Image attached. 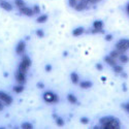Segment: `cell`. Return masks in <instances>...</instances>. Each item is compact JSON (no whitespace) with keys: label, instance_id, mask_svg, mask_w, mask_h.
I'll list each match as a JSON object with an SVG mask.
<instances>
[{"label":"cell","instance_id":"obj_1","mask_svg":"<svg viewBox=\"0 0 129 129\" xmlns=\"http://www.w3.org/2000/svg\"><path fill=\"white\" fill-rule=\"evenodd\" d=\"M99 124L102 129H119L121 128V122L119 119L113 116L102 117L99 120Z\"/></svg>","mask_w":129,"mask_h":129},{"label":"cell","instance_id":"obj_2","mask_svg":"<svg viewBox=\"0 0 129 129\" xmlns=\"http://www.w3.org/2000/svg\"><path fill=\"white\" fill-rule=\"evenodd\" d=\"M42 99L45 100V102L47 103H58L59 101V97H58V95L56 93H54L52 91H47L45 92L44 94H42Z\"/></svg>","mask_w":129,"mask_h":129},{"label":"cell","instance_id":"obj_3","mask_svg":"<svg viewBox=\"0 0 129 129\" xmlns=\"http://www.w3.org/2000/svg\"><path fill=\"white\" fill-rule=\"evenodd\" d=\"M31 64H32L31 59H30L28 56L25 55V56H23V58H22V61H21L20 65H19V67H18V70L26 74L27 71H28V69H29V67L31 66Z\"/></svg>","mask_w":129,"mask_h":129},{"label":"cell","instance_id":"obj_4","mask_svg":"<svg viewBox=\"0 0 129 129\" xmlns=\"http://www.w3.org/2000/svg\"><path fill=\"white\" fill-rule=\"evenodd\" d=\"M116 49L120 50L122 52H126L127 50H129V39L128 38H122L120 40H118L115 45Z\"/></svg>","mask_w":129,"mask_h":129},{"label":"cell","instance_id":"obj_5","mask_svg":"<svg viewBox=\"0 0 129 129\" xmlns=\"http://www.w3.org/2000/svg\"><path fill=\"white\" fill-rule=\"evenodd\" d=\"M92 33H103V22L101 20H96L93 22V27L91 30Z\"/></svg>","mask_w":129,"mask_h":129},{"label":"cell","instance_id":"obj_6","mask_svg":"<svg viewBox=\"0 0 129 129\" xmlns=\"http://www.w3.org/2000/svg\"><path fill=\"white\" fill-rule=\"evenodd\" d=\"M0 100L4 102L6 105H10L13 103V97L3 91H0Z\"/></svg>","mask_w":129,"mask_h":129},{"label":"cell","instance_id":"obj_7","mask_svg":"<svg viewBox=\"0 0 129 129\" xmlns=\"http://www.w3.org/2000/svg\"><path fill=\"white\" fill-rule=\"evenodd\" d=\"M88 0H80V1H78L77 5L74 6V9L77 10V12H82V10L86 9L88 6Z\"/></svg>","mask_w":129,"mask_h":129},{"label":"cell","instance_id":"obj_8","mask_svg":"<svg viewBox=\"0 0 129 129\" xmlns=\"http://www.w3.org/2000/svg\"><path fill=\"white\" fill-rule=\"evenodd\" d=\"M20 13L26 16V17H32L34 16V12H33V8H30V7H27V6H24L22 8H20Z\"/></svg>","mask_w":129,"mask_h":129},{"label":"cell","instance_id":"obj_9","mask_svg":"<svg viewBox=\"0 0 129 129\" xmlns=\"http://www.w3.org/2000/svg\"><path fill=\"white\" fill-rule=\"evenodd\" d=\"M25 49H26V42L21 40L18 42V45L16 47V53L18 55H21V54H23L25 52Z\"/></svg>","mask_w":129,"mask_h":129},{"label":"cell","instance_id":"obj_10","mask_svg":"<svg viewBox=\"0 0 129 129\" xmlns=\"http://www.w3.org/2000/svg\"><path fill=\"white\" fill-rule=\"evenodd\" d=\"M16 81H17L19 84L24 85V84H25V82H26V74L18 70V71H17V73H16Z\"/></svg>","mask_w":129,"mask_h":129},{"label":"cell","instance_id":"obj_11","mask_svg":"<svg viewBox=\"0 0 129 129\" xmlns=\"http://www.w3.org/2000/svg\"><path fill=\"white\" fill-rule=\"evenodd\" d=\"M104 62L107 64V65H110L111 67H113V66H115L116 64H117V59L113 58V57L110 56V55H107V56L104 57Z\"/></svg>","mask_w":129,"mask_h":129},{"label":"cell","instance_id":"obj_12","mask_svg":"<svg viewBox=\"0 0 129 129\" xmlns=\"http://www.w3.org/2000/svg\"><path fill=\"white\" fill-rule=\"evenodd\" d=\"M0 7L4 9L5 12H12L13 10V5L7 1H0Z\"/></svg>","mask_w":129,"mask_h":129},{"label":"cell","instance_id":"obj_13","mask_svg":"<svg viewBox=\"0 0 129 129\" xmlns=\"http://www.w3.org/2000/svg\"><path fill=\"white\" fill-rule=\"evenodd\" d=\"M93 86V83L91 81H83L80 83V87L82 89H90Z\"/></svg>","mask_w":129,"mask_h":129},{"label":"cell","instance_id":"obj_14","mask_svg":"<svg viewBox=\"0 0 129 129\" xmlns=\"http://www.w3.org/2000/svg\"><path fill=\"white\" fill-rule=\"evenodd\" d=\"M84 32H85V28L84 27H78L76 29H73L72 31V35L73 36H81L82 34H84Z\"/></svg>","mask_w":129,"mask_h":129},{"label":"cell","instance_id":"obj_15","mask_svg":"<svg viewBox=\"0 0 129 129\" xmlns=\"http://www.w3.org/2000/svg\"><path fill=\"white\" fill-rule=\"evenodd\" d=\"M123 53H125V52H122V51H120V50L116 49V50L110 52V56H112V57L115 58V59H118V58L121 56V54H123Z\"/></svg>","mask_w":129,"mask_h":129},{"label":"cell","instance_id":"obj_16","mask_svg":"<svg viewBox=\"0 0 129 129\" xmlns=\"http://www.w3.org/2000/svg\"><path fill=\"white\" fill-rule=\"evenodd\" d=\"M70 80H71V82L73 83V84H79L80 83V77H79V74L77 73V72H71L70 73Z\"/></svg>","mask_w":129,"mask_h":129},{"label":"cell","instance_id":"obj_17","mask_svg":"<svg viewBox=\"0 0 129 129\" xmlns=\"http://www.w3.org/2000/svg\"><path fill=\"white\" fill-rule=\"evenodd\" d=\"M67 100H68V102H70V103H72V104H77V103H78V98H77L72 93L67 94Z\"/></svg>","mask_w":129,"mask_h":129},{"label":"cell","instance_id":"obj_18","mask_svg":"<svg viewBox=\"0 0 129 129\" xmlns=\"http://www.w3.org/2000/svg\"><path fill=\"white\" fill-rule=\"evenodd\" d=\"M118 60H119L122 64H126V63H128L129 62V57L126 55L125 53H123V54H121V56L118 58Z\"/></svg>","mask_w":129,"mask_h":129},{"label":"cell","instance_id":"obj_19","mask_svg":"<svg viewBox=\"0 0 129 129\" xmlns=\"http://www.w3.org/2000/svg\"><path fill=\"white\" fill-rule=\"evenodd\" d=\"M48 19H49L48 15H41V16H39L36 19V22L39 23V24H44V23H46L47 21H48Z\"/></svg>","mask_w":129,"mask_h":129},{"label":"cell","instance_id":"obj_20","mask_svg":"<svg viewBox=\"0 0 129 129\" xmlns=\"http://www.w3.org/2000/svg\"><path fill=\"white\" fill-rule=\"evenodd\" d=\"M14 92L17 93V94H20V93H22L24 91V86L22 84H19L18 86H15V87L13 88Z\"/></svg>","mask_w":129,"mask_h":129},{"label":"cell","instance_id":"obj_21","mask_svg":"<svg viewBox=\"0 0 129 129\" xmlns=\"http://www.w3.org/2000/svg\"><path fill=\"white\" fill-rule=\"evenodd\" d=\"M113 70L118 74H122L123 73V67L121 65H118V64H116L115 66H113Z\"/></svg>","mask_w":129,"mask_h":129},{"label":"cell","instance_id":"obj_22","mask_svg":"<svg viewBox=\"0 0 129 129\" xmlns=\"http://www.w3.org/2000/svg\"><path fill=\"white\" fill-rule=\"evenodd\" d=\"M15 4H16V6H17L19 9L22 8V7H24V6H26V3H25L24 0H15Z\"/></svg>","mask_w":129,"mask_h":129},{"label":"cell","instance_id":"obj_23","mask_svg":"<svg viewBox=\"0 0 129 129\" xmlns=\"http://www.w3.org/2000/svg\"><path fill=\"white\" fill-rule=\"evenodd\" d=\"M54 118H55L56 124H57L58 126H64V124H65V122H64V120L62 119L61 117H57V116H54Z\"/></svg>","mask_w":129,"mask_h":129},{"label":"cell","instance_id":"obj_24","mask_svg":"<svg viewBox=\"0 0 129 129\" xmlns=\"http://www.w3.org/2000/svg\"><path fill=\"white\" fill-rule=\"evenodd\" d=\"M21 127H22L23 129H32L33 128V125H32L31 123H29V122H25V123L22 124Z\"/></svg>","mask_w":129,"mask_h":129},{"label":"cell","instance_id":"obj_25","mask_svg":"<svg viewBox=\"0 0 129 129\" xmlns=\"http://www.w3.org/2000/svg\"><path fill=\"white\" fill-rule=\"evenodd\" d=\"M36 35H37L38 37L42 38V37L45 36V32H44V30H41V29H38V30H36Z\"/></svg>","mask_w":129,"mask_h":129},{"label":"cell","instance_id":"obj_26","mask_svg":"<svg viewBox=\"0 0 129 129\" xmlns=\"http://www.w3.org/2000/svg\"><path fill=\"white\" fill-rule=\"evenodd\" d=\"M80 121H81V123H82V124H84V125H87V124L90 122V120L88 119V118H86V117H83V118H81V119H80Z\"/></svg>","mask_w":129,"mask_h":129},{"label":"cell","instance_id":"obj_27","mask_svg":"<svg viewBox=\"0 0 129 129\" xmlns=\"http://www.w3.org/2000/svg\"><path fill=\"white\" fill-rule=\"evenodd\" d=\"M77 3H78V0H68V5L70 7H73L74 8V6L77 5Z\"/></svg>","mask_w":129,"mask_h":129},{"label":"cell","instance_id":"obj_28","mask_svg":"<svg viewBox=\"0 0 129 129\" xmlns=\"http://www.w3.org/2000/svg\"><path fill=\"white\" fill-rule=\"evenodd\" d=\"M33 12H34V14H39L40 13V7L38 5H34L33 6Z\"/></svg>","mask_w":129,"mask_h":129},{"label":"cell","instance_id":"obj_29","mask_svg":"<svg viewBox=\"0 0 129 129\" xmlns=\"http://www.w3.org/2000/svg\"><path fill=\"white\" fill-rule=\"evenodd\" d=\"M113 35L112 34H106L105 36H104V39L106 40V41H111V40H113Z\"/></svg>","mask_w":129,"mask_h":129},{"label":"cell","instance_id":"obj_30","mask_svg":"<svg viewBox=\"0 0 129 129\" xmlns=\"http://www.w3.org/2000/svg\"><path fill=\"white\" fill-rule=\"evenodd\" d=\"M123 107H124V110L129 114V102H127V103H124L123 104Z\"/></svg>","mask_w":129,"mask_h":129},{"label":"cell","instance_id":"obj_31","mask_svg":"<svg viewBox=\"0 0 129 129\" xmlns=\"http://www.w3.org/2000/svg\"><path fill=\"white\" fill-rule=\"evenodd\" d=\"M96 68H97L98 70H102V69H103L102 64H100V63H97V64H96Z\"/></svg>","mask_w":129,"mask_h":129},{"label":"cell","instance_id":"obj_32","mask_svg":"<svg viewBox=\"0 0 129 129\" xmlns=\"http://www.w3.org/2000/svg\"><path fill=\"white\" fill-rule=\"evenodd\" d=\"M46 70H47V71H51V70H52V65L48 64V65L46 66Z\"/></svg>","mask_w":129,"mask_h":129},{"label":"cell","instance_id":"obj_33","mask_svg":"<svg viewBox=\"0 0 129 129\" xmlns=\"http://www.w3.org/2000/svg\"><path fill=\"white\" fill-rule=\"evenodd\" d=\"M37 87L41 89V88H44L45 86H44V84H42V83H37Z\"/></svg>","mask_w":129,"mask_h":129},{"label":"cell","instance_id":"obj_34","mask_svg":"<svg viewBox=\"0 0 129 129\" xmlns=\"http://www.w3.org/2000/svg\"><path fill=\"white\" fill-rule=\"evenodd\" d=\"M88 2H89V3H92V4H94V3H96V2H97V0H88Z\"/></svg>","mask_w":129,"mask_h":129},{"label":"cell","instance_id":"obj_35","mask_svg":"<svg viewBox=\"0 0 129 129\" xmlns=\"http://www.w3.org/2000/svg\"><path fill=\"white\" fill-rule=\"evenodd\" d=\"M126 12H127V14L129 15V3L126 5Z\"/></svg>","mask_w":129,"mask_h":129},{"label":"cell","instance_id":"obj_36","mask_svg":"<svg viewBox=\"0 0 129 129\" xmlns=\"http://www.w3.org/2000/svg\"><path fill=\"white\" fill-rule=\"evenodd\" d=\"M2 110H3V104L0 102V111H2Z\"/></svg>","mask_w":129,"mask_h":129},{"label":"cell","instance_id":"obj_37","mask_svg":"<svg viewBox=\"0 0 129 129\" xmlns=\"http://www.w3.org/2000/svg\"><path fill=\"white\" fill-rule=\"evenodd\" d=\"M0 1H2V0H0Z\"/></svg>","mask_w":129,"mask_h":129},{"label":"cell","instance_id":"obj_38","mask_svg":"<svg viewBox=\"0 0 129 129\" xmlns=\"http://www.w3.org/2000/svg\"><path fill=\"white\" fill-rule=\"evenodd\" d=\"M97 1H99V0H97Z\"/></svg>","mask_w":129,"mask_h":129}]
</instances>
